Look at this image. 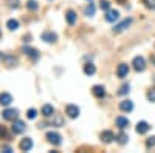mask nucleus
I'll return each instance as SVG.
<instances>
[{
    "instance_id": "f257e3e1",
    "label": "nucleus",
    "mask_w": 155,
    "mask_h": 153,
    "mask_svg": "<svg viewBox=\"0 0 155 153\" xmlns=\"http://www.w3.org/2000/svg\"><path fill=\"white\" fill-rule=\"evenodd\" d=\"M0 62L3 63V65H6V67H14V65H17V57L16 56H11V54H2L0 53Z\"/></svg>"
},
{
    "instance_id": "f03ea898",
    "label": "nucleus",
    "mask_w": 155,
    "mask_h": 153,
    "mask_svg": "<svg viewBox=\"0 0 155 153\" xmlns=\"http://www.w3.org/2000/svg\"><path fill=\"white\" fill-rule=\"evenodd\" d=\"M132 65H134V70H135V71H144V68H146V60H144L143 56H137V57H134V60H132Z\"/></svg>"
},
{
    "instance_id": "7ed1b4c3",
    "label": "nucleus",
    "mask_w": 155,
    "mask_h": 153,
    "mask_svg": "<svg viewBox=\"0 0 155 153\" xmlns=\"http://www.w3.org/2000/svg\"><path fill=\"white\" fill-rule=\"evenodd\" d=\"M45 138H47V141L50 144H53V145H59L62 142V136L59 133H56V132H48Z\"/></svg>"
},
{
    "instance_id": "20e7f679",
    "label": "nucleus",
    "mask_w": 155,
    "mask_h": 153,
    "mask_svg": "<svg viewBox=\"0 0 155 153\" xmlns=\"http://www.w3.org/2000/svg\"><path fill=\"white\" fill-rule=\"evenodd\" d=\"M19 148H20L22 151H30V150L33 148V139H31V138H23V139H20Z\"/></svg>"
},
{
    "instance_id": "39448f33",
    "label": "nucleus",
    "mask_w": 155,
    "mask_h": 153,
    "mask_svg": "<svg viewBox=\"0 0 155 153\" xmlns=\"http://www.w3.org/2000/svg\"><path fill=\"white\" fill-rule=\"evenodd\" d=\"M65 114L71 119H76L78 116H79V108H78L76 105H73V104H70V105L65 107Z\"/></svg>"
},
{
    "instance_id": "423d86ee",
    "label": "nucleus",
    "mask_w": 155,
    "mask_h": 153,
    "mask_svg": "<svg viewBox=\"0 0 155 153\" xmlns=\"http://www.w3.org/2000/svg\"><path fill=\"white\" fill-rule=\"evenodd\" d=\"M17 114H19V111L16 110V108H6L5 111H3V119H6V121H14V119H17Z\"/></svg>"
},
{
    "instance_id": "0eeeda50",
    "label": "nucleus",
    "mask_w": 155,
    "mask_h": 153,
    "mask_svg": "<svg viewBox=\"0 0 155 153\" xmlns=\"http://www.w3.org/2000/svg\"><path fill=\"white\" fill-rule=\"evenodd\" d=\"M25 122L23 121H20V119H14V124H12V132H14L16 135H20V133H23L25 132Z\"/></svg>"
},
{
    "instance_id": "6e6552de",
    "label": "nucleus",
    "mask_w": 155,
    "mask_h": 153,
    "mask_svg": "<svg viewBox=\"0 0 155 153\" xmlns=\"http://www.w3.org/2000/svg\"><path fill=\"white\" fill-rule=\"evenodd\" d=\"M127 74H129V65L127 63H120L118 68H116V76H118L120 79H124Z\"/></svg>"
},
{
    "instance_id": "1a4fd4ad",
    "label": "nucleus",
    "mask_w": 155,
    "mask_h": 153,
    "mask_svg": "<svg viewBox=\"0 0 155 153\" xmlns=\"http://www.w3.org/2000/svg\"><path fill=\"white\" fill-rule=\"evenodd\" d=\"M42 40H45L47 43H54L58 40V36L53 31H45L42 33Z\"/></svg>"
},
{
    "instance_id": "9d476101",
    "label": "nucleus",
    "mask_w": 155,
    "mask_h": 153,
    "mask_svg": "<svg viewBox=\"0 0 155 153\" xmlns=\"http://www.w3.org/2000/svg\"><path fill=\"white\" fill-rule=\"evenodd\" d=\"M137 133H140V135H144V133H147L149 130H150V125L146 122V121H140L138 124H137Z\"/></svg>"
},
{
    "instance_id": "9b49d317",
    "label": "nucleus",
    "mask_w": 155,
    "mask_h": 153,
    "mask_svg": "<svg viewBox=\"0 0 155 153\" xmlns=\"http://www.w3.org/2000/svg\"><path fill=\"white\" fill-rule=\"evenodd\" d=\"M99 138H101V141L104 142V144H110V142L113 141V139H115V135H113L110 130H104V132L101 133V136H99Z\"/></svg>"
},
{
    "instance_id": "f8f14e48",
    "label": "nucleus",
    "mask_w": 155,
    "mask_h": 153,
    "mask_svg": "<svg viewBox=\"0 0 155 153\" xmlns=\"http://www.w3.org/2000/svg\"><path fill=\"white\" fill-rule=\"evenodd\" d=\"M120 110H121V111H126V113L132 111V110H134V102L129 100V99L121 100V102H120Z\"/></svg>"
},
{
    "instance_id": "ddd939ff",
    "label": "nucleus",
    "mask_w": 155,
    "mask_h": 153,
    "mask_svg": "<svg viewBox=\"0 0 155 153\" xmlns=\"http://www.w3.org/2000/svg\"><path fill=\"white\" fill-rule=\"evenodd\" d=\"M92 93H93V96L98 97V99H102V97L106 96V90H104V87H102V85H95V87L92 88Z\"/></svg>"
},
{
    "instance_id": "4468645a",
    "label": "nucleus",
    "mask_w": 155,
    "mask_h": 153,
    "mask_svg": "<svg viewBox=\"0 0 155 153\" xmlns=\"http://www.w3.org/2000/svg\"><path fill=\"white\" fill-rule=\"evenodd\" d=\"M115 124H116V127H118V129H121V130H124V129H127L129 127V119L127 118H124V116H118L115 119Z\"/></svg>"
},
{
    "instance_id": "2eb2a0df",
    "label": "nucleus",
    "mask_w": 155,
    "mask_h": 153,
    "mask_svg": "<svg viewBox=\"0 0 155 153\" xmlns=\"http://www.w3.org/2000/svg\"><path fill=\"white\" fill-rule=\"evenodd\" d=\"M118 19H120V12L116 11V9L106 11V20L107 22H115V20H118Z\"/></svg>"
},
{
    "instance_id": "dca6fc26",
    "label": "nucleus",
    "mask_w": 155,
    "mask_h": 153,
    "mask_svg": "<svg viewBox=\"0 0 155 153\" xmlns=\"http://www.w3.org/2000/svg\"><path fill=\"white\" fill-rule=\"evenodd\" d=\"M130 23H132V19H126V20H123L121 23H118V25H116V27L113 28V33H121V31H124Z\"/></svg>"
},
{
    "instance_id": "f3484780",
    "label": "nucleus",
    "mask_w": 155,
    "mask_h": 153,
    "mask_svg": "<svg viewBox=\"0 0 155 153\" xmlns=\"http://www.w3.org/2000/svg\"><path fill=\"white\" fill-rule=\"evenodd\" d=\"M11 102H12V96L9 93H0V105H11Z\"/></svg>"
},
{
    "instance_id": "a211bd4d",
    "label": "nucleus",
    "mask_w": 155,
    "mask_h": 153,
    "mask_svg": "<svg viewBox=\"0 0 155 153\" xmlns=\"http://www.w3.org/2000/svg\"><path fill=\"white\" fill-rule=\"evenodd\" d=\"M22 51H23V53L27 54V56H30L33 60H36V59L39 57L37 49H34V48H30V46H23V48H22Z\"/></svg>"
},
{
    "instance_id": "6ab92c4d",
    "label": "nucleus",
    "mask_w": 155,
    "mask_h": 153,
    "mask_svg": "<svg viewBox=\"0 0 155 153\" xmlns=\"http://www.w3.org/2000/svg\"><path fill=\"white\" fill-rule=\"evenodd\" d=\"M42 114L45 118H50V116H54V107L53 105H50V104H45L44 107H42Z\"/></svg>"
},
{
    "instance_id": "aec40b11",
    "label": "nucleus",
    "mask_w": 155,
    "mask_h": 153,
    "mask_svg": "<svg viewBox=\"0 0 155 153\" xmlns=\"http://www.w3.org/2000/svg\"><path fill=\"white\" fill-rule=\"evenodd\" d=\"M115 139H116V142H118L120 145H124V144H127V141H129V136H127L124 132H120L118 135L115 136Z\"/></svg>"
},
{
    "instance_id": "412c9836",
    "label": "nucleus",
    "mask_w": 155,
    "mask_h": 153,
    "mask_svg": "<svg viewBox=\"0 0 155 153\" xmlns=\"http://www.w3.org/2000/svg\"><path fill=\"white\" fill-rule=\"evenodd\" d=\"M65 19H67L68 25H74V23H76L78 16H76V12H74L73 9H68V11H67V14H65Z\"/></svg>"
},
{
    "instance_id": "4be33fe9",
    "label": "nucleus",
    "mask_w": 155,
    "mask_h": 153,
    "mask_svg": "<svg viewBox=\"0 0 155 153\" xmlns=\"http://www.w3.org/2000/svg\"><path fill=\"white\" fill-rule=\"evenodd\" d=\"M84 73L87 76H92V74L96 73V67L93 65V63H85V65H84Z\"/></svg>"
},
{
    "instance_id": "5701e85b",
    "label": "nucleus",
    "mask_w": 155,
    "mask_h": 153,
    "mask_svg": "<svg viewBox=\"0 0 155 153\" xmlns=\"http://www.w3.org/2000/svg\"><path fill=\"white\" fill-rule=\"evenodd\" d=\"M6 28H8L9 31H16V30L19 28V22H17L16 19H9V20L6 22Z\"/></svg>"
},
{
    "instance_id": "b1692460",
    "label": "nucleus",
    "mask_w": 155,
    "mask_h": 153,
    "mask_svg": "<svg viewBox=\"0 0 155 153\" xmlns=\"http://www.w3.org/2000/svg\"><path fill=\"white\" fill-rule=\"evenodd\" d=\"M84 12H85V16H93L95 14V5L93 3H88Z\"/></svg>"
},
{
    "instance_id": "393cba45",
    "label": "nucleus",
    "mask_w": 155,
    "mask_h": 153,
    "mask_svg": "<svg viewBox=\"0 0 155 153\" xmlns=\"http://www.w3.org/2000/svg\"><path fill=\"white\" fill-rule=\"evenodd\" d=\"M99 8L102 11H109L110 9V2H109V0H101V2H99Z\"/></svg>"
},
{
    "instance_id": "a878e982",
    "label": "nucleus",
    "mask_w": 155,
    "mask_h": 153,
    "mask_svg": "<svg viewBox=\"0 0 155 153\" xmlns=\"http://www.w3.org/2000/svg\"><path fill=\"white\" fill-rule=\"evenodd\" d=\"M27 8L31 9V11H36V9L39 8V5H37L36 0H28V2H27Z\"/></svg>"
},
{
    "instance_id": "bb28decb",
    "label": "nucleus",
    "mask_w": 155,
    "mask_h": 153,
    "mask_svg": "<svg viewBox=\"0 0 155 153\" xmlns=\"http://www.w3.org/2000/svg\"><path fill=\"white\" fill-rule=\"evenodd\" d=\"M146 147L147 148H153L155 147V136H150L146 139Z\"/></svg>"
},
{
    "instance_id": "cd10ccee",
    "label": "nucleus",
    "mask_w": 155,
    "mask_h": 153,
    "mask_svg": "<svg viewBox=\"0 0 155 153\" xmlns=\"http://www.w3.org/2000/svg\"><path fill=\"white\" fill-rule=\"evenodd\" d=\"M141 2L144 3L146 8H149V9H155V0H141Z\"/></svg>"
},
{
    "instance_id": "c85d7f7f",
    "label": "nucleus",
    "mask_w": 155,
    "mask_h": 153,
    "mask_svg": "<svg viewBox=\"0 0 155 153\" xmlns=\"http://www.w3.org/2000/svg\"><path fill=\"white\" fill-rule=\"evenodd\" d=\"M37 116V111H36V108H30L28 111H27V118L28 119H34Z\"/></svg>"
},
{
    "instance_id": "c756f323",
    "label": "nucleus",
    "mask_w": 155,
    "mask_h": 153,
    "mask_svg": "<svg viewBox=\"0 0 155 153\" xmlns=\"http://www.w3.org/2000/svg\"><path fill=\"white\" fill-rule=\"evenodd\" d=\"M129 88H130L129 85H123V87L120 88V90H118V94H120V96H124V94H127V93H129Z\"/></svg>"
},
{
    "instance_id": "7c9ffc66",
    "label": "nucleus",
    "mask_w": 155,
    "mask_h": 153,
    "mask_svg": "<svg viewBox=\"0 0 155 153\" xmlns=\"http://www.w3.org/2000/svg\"><path fill=\"white\" fill-rule=\"evenodd\" d=\"M147 99H149L150 102H155V88H152V90L147 91Z\"/></svg>"
},
{
    "instance_id": "2f4dec72",
    "label": "nucleus",
    "mask_w": 155,
    "mask_h": 153,
    "mask_svg": "<svg viewBox=\"0 0 155 153\" xmlns=\"http://www.w3.org/2000/svg\"><path fill=\"white\" fill-rule=\"evenodd\" d=\"M62 124H64V119H62L61 116H56V118H54V122H53V127H54V125H56V127H61Z\"/></svg>"
},
{
    "instance_id": "473e14b6",
    "label": "nucleus",
    "mask_w": 155,
    "mask_h": 153,
    "mask_svg": "<svg viewBox=\"0 0 155 153\" xmlns=\"http://www.w3.org/2000/svg\"><path fill=\"white\" fill-rule=\"evenodd\" d=\"M3 136H6V127L0 124V138H3Z\"/></svg>"
},
{
    "instance_id": "72a5a7b5",
    "label": "nucleus",
    "mask_w": 155,
    "mask_h": 153,
    "mask_svg": "<svg viewBox=\"0 0 155 153\" xmlns=\"http://www.w3.org/2000/svg\"><path fill=\"white\" fill-rule=\"evenodd\" d=\"M8 2H9L11 8H19V2H17V0H16V2H14V0H8Z\"/></svg>"
},
{
    "instance_id": "f704fd0d",
    "label": "nucleus",
    "mask_w": 155,
    "mask_h": 153,
    "mask_svg": "<svg viewBox=\"0 0 155 153\" xmlns=\"http://www.w3.org/2000/svg\"><path fill=\"white\" fill-rule=\"evenodd\" d=\"M3 151H6V153H11V148H9V147H5V148H3Z\"/></svg>"
},
{
    "instance_id": "c9c22d12",
    "label": "nucleus",
    "mask_w": 155,
    "mask_h": 153,
    "mask_svg": "<svg viewBox=\"0 0 155 153\" xmlns=\"http://www.w3.org/2000/svg\"><path fill=\"white\" fill-rule=\"evenodd\" d=\"M152 62H153V65H155V57H153V59H152Z\"/></svg>"
},
{
    "instance_id": "e433bc0d",
    "label": "nucleus",
    "mask_w": 155,
    "mask_h": 153,
    "mask_svg": "<svg viewBox=\"0 0 155 153\" xmlns=\"http://www.w3.org/2000/svg\"><path fill=\"white\" fill-rule=\"evenodd\" d=\"M0 37H2V31H0Z\"/></svg>"
},
{
    "instance_id": "4c0bfd02",
    "label": "nucleus",
    "mask_w": 155,
    "mask_h": 153,
    "mask_svg": "<svg viewBox=\"0 0 155 153\" xmlns=\"http://www.w3.org/2000/svg\"><path fill=\"white\" fill-rule=\"evenodd\" d=\"M88 2H92V0H88Z\"/></svg>"
}]
</instances>
